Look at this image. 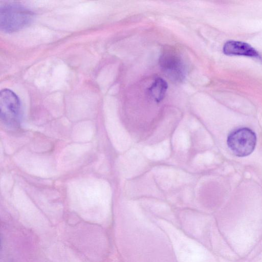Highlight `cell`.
I'll list each match as a JSON object with an SVG mask.
<instances>
[{
	"label": "cell",
	"mask_w": 262,
	"mask_h": 262,
	"mask_svg": "<svg viewBox=\"0 0 262 262\" xmlns=\"http://www.w3.org/2000/svg\"><path fill=\"white\" fill-rule=\"evenodd\" d=\"M159 64L164 74L171 80L180 82L185 77V69L181 57L175 52L168 50L162 54Z\"/></svg>",
	"instance_id": "obj_4"
},
{
	"label": "cell",
	"mask_w": 262,
	"mask_h": 262,
	"mask_svg": "<svg viewBox=\"0 0 262 262\" xmlns=\"http://www.w3.org/2000/svg\"><path fill=\"white\" fill-rule=\"evenodd\" d=\"M224 53L228 55H243L258 57L259 55L250 45L239 41L229 40L223 47Z\"/></svg>",
	"instance_id": "obj_5"
},
{
	"label": "cell",
	"mask_w": 262,
	"mask_h": 262,
	"mask_svg": "<svg viewBox=\"0 0 262 262\" xmlns=\"http://www.w3.org/2000/svg\"><path fill=\"white\" fill-rule=\"evenodd\" d=\"M227 143L235 156L244 157L250 155L254 150L256 136L255 133L248 127L238 128L230 133Z\"/></svg>",
	"instance_id": "obj_2"
},
{
	"label": "cell",
	"mask_w": 262,
	"mask_h": 262,
	"mask_svg": "<svg viewBox=\"0 0 262 262\" xmlns=\"http://www.w3.org/2000/svg\"><path fill=\"white\" fill-rule=\"evenodd\" d=\"M1 118L4 123L14 127L17 125L20 112L19 98L9 89H4L0 93Z\"/></svg>",
	"instance_id": "obj_3"
},
{
	"label": "cell",
	"mask_w": 262,
	"mask_h": 262,
	"mask_svg": "<svg viewBox=\"0 0 262 262\" xmlns=\"http://www.w3.org/2000/svg\"><path fill=\"white\" fill-rule=\"evenodd\" d=\"M33 13L28 8L18 4L1 5L0 27L6 33L20 30L29 25L33 19Z\"/></svg>",
	"instance_id": "obj_1"
},
{
	"label": "cell",
	"mask_w": 262,
	"mask_h": 262,
	"mask_svg": "<svg viewBox=\"0 0 262 262\" xmlns=\"http://www.w3.org/2000/svg\"><path fill=\"white\" fill-rule=\"evenodd\" d=\"M168 88L166 81L163 79L158 77L153 82L148 88L150 96L157 102H159L164 98Z\"/></svg>",
	"instance_id": "obj_6"
}]
</instances>
